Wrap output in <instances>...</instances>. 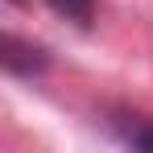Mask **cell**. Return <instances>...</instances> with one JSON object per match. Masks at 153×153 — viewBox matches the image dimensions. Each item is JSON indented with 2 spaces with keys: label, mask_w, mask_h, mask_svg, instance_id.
<instances>
[{
  "label": "cell",
  "mask_w": 153,
  "mask_h": 153,
  "mask_svg": "<svg viewBox=\"0 0 153 153\" xmlns=\"http://www.w3.org/2000/svg\"><path fill=\"white\" fill-rule=\"evenodd\" d=\"M120 137H124L128 145H141V149H145V145H153V124L132 116V124H120Z\"/></svg>",
  "instance_id": "obj_3"
},
{
  "label": "cell",
  "mask_w": 153,
  "mask_h": 153,
  "mask_svg": "<svg viewBox=\"0 0 153 153\" xmlns=\"http://www.w3.org/2000/svg\"><path fill=\"white\" fill-rule=\"evenodd\" d=\"M4 71L8 75H42L46 71V54L25 46V42H17L13 33L4 37Z\"/></svg>",
  "instance_id": "obj_1"
},
{
  "label": "cell",
  "mask_w": 153,
  "mask_h": 153,
  "mask_svg": "<svg viewBox=\"0 0 153 153\" xmlns=\"http://www.w3.org/2000/svg\"><path fill=\"white\" fill-rule=\"evenodd\" d=\"M46 4L75 25H91V17H95V0H46Z\"/></svg>",
  "instance_id": "obj_2"
}]
</instances>
